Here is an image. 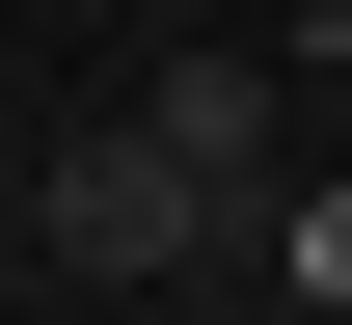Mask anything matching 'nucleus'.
<instances>
[{"instance_id":"7ed1b4c3","label":"nucleus","mask_w":352,"mask_h":325,"mask_svg":"<svg viewBox=\"0 0 352 325\" xmlns=\"http://www.w3.org/2000/svg\"><path fill=\"white\" fill-rule=\"evenodd\" d=\"M271 298H325V325H352V190H271Z\"/></svg>"},{"instance_id":"f03ea898","label":"nucleus","mask_w":352,"mask_h":325,"mask_svg":"<svg viewBox=\"0 0 352 325\" xmlns=\"http://www.w3.org/2000/svg\"><path fill=\"white\" fill-rule=\"evenodd\" d=\"M135 136L217 190V217H244V271H271V54H163V82H135Z\"/></svg>"},{"instance_id":"f257e3e1","label":"nucleus","mask_w":352,"mask_h":325,"mask_svg":"<svg viewBox=\"0 0 352 325\" xmlns=\"http://www.w3.org/2000/svg\"><path fill=\"white\" fill-rule=\"evenodd\" d=\"M28 217H54V271H244V217H217V190H190L163 136H135V109L28 163Z\"/></svg>"}]
</instances>
